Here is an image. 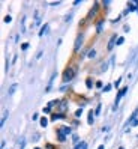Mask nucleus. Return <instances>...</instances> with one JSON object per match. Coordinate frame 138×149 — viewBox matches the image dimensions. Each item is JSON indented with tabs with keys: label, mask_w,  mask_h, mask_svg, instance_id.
Masks as SVG:
<instances>
[{
	"label": "nucleus",
	"mask_w": 138,
	"mask_h": 149,
	"mask_svg": "<svg viewBox=\"0 0 138 149\" xmlns=\"http://www.w3.org/2000/svg\"><path fill=\"white\" fill-rule=\"evenodd\" d=\"M74 77H75V68L72 66H68L65 71H63V83H69V81H72L74 80Z\"/></svg>",
	"instance_id": "obj_1"
},
{
	"label": "nucleus",
	"mask_w": 138,
	"mask_h": 149,
	"mask_svg": "<svg viewBox=\"0 0 138 149\" xmlns=\"http://www.w3.org/2000/svg\"><path fill=\"white\" fill-rule=\"evenodd\" d=\"M83 42H84V35L83 33H78L75 38V44H74V51L78 53V51L83 48Z\"/></svg>",
	"instance_id": "obj_2"
},
{
	"label": "nucleus",
	"mask_w": 138,
	"mask_h": 149,
	"mask_svg": "<svg viewBox=\"0 0 138 149\" xmlns=\"http://www.w3.org/2000/svg\"><path fill=\"white\" fill-rule=\"evenodd\" d=\"M57 110H59L60 115H65V111L68 110V101H66V100L60 101V102L57 104Z\"/></svg>",
	"instance_id": "obj_3"
},
{
	"label": "nucleus",
	"mask_w": 138,
	"mask_h": 149,
	"mask_svg": "<svg viewBox=\"0 0 138 149\" xmlns=\"http://www.w3.org/2000/svg\"><path fill=\"white\" fill-rule=\"evenodd\" d=\"M128 92V87H122L119 92H117V96H116V101H114V107H117V104L120 102V100L123 98V95Z\"/></svg>",
	"instance_id": "obj_4"
},
{
	"label": "nucleus",
	"mask_w": 138,
	"mask_h": 149,
	"mask_svg": "<svg viewBox=\"0 0 138 149\" xmlns=\"http://www.w3.org/2000/svg\"><path fill=\"white\" fill-rule=\"evenodd\" d=\"M117 42V38H116V35H111L110 36V41H108V45H107V48L108 50H113V47H114V44Z\"/></svg>",
	"instance_id": "obj_5"
},
{
	"label": "nucleus",
	"mask_w": 138,
	"mask_h": 149,
	"mask_svg": "<svg viewBox=\"0 0 138 149\" xmlns=\"http://www.w3.org/2000/svg\"><path fill=\"white\" fill-rule=\"evenodd\" d=\"M59 130L62 131L63 134H66V136H69V134H72V128H71V127H60Z\"/></svg>",
	"instance_id": "obj_6"
},
{
	"label": "nucleus",
	"mask_w": 138,
	"mask_h": 149,
	"mask_svg": "<svg viewBox=\"0 0 138 149\" xmlns=\"http://www.w3.org/2000/svg\"><path fill=\"white\" fill-rule=\"evenodd\" d=\"M57 140H59V142H65V140H66V134H63L60 130H57Z\"/></svg>",
	"instance_id": "obj_7"
},
{
	"label": "nucleus",
	"mask_w": 138,
	"mask_h": 149,
	"mask_svg": "<svg viewBox=\"0 0 138 149\" xmlns=\"http://www.w3.org/2000/svg\"><path fill=\"white\" fill-rule=\"evenodd\" d=\"M96 11H98V5H93L92 9H90V12H89V15H87V18H92L93 15H96Z\"/></svg>",
	"instance_id": "obj_8"
},
{
	"label": "nucleus",
	"mask_w": 138,
	"mask_h": 149,
	"mask_svg": "<svg viewBox=\"0 0 138 149\" xmlns=\"http://www.w3.org/2000/svg\"><path fill=\"white\" fill-rule=\"evenodd\" d=\"M65 115H60V113H54V115H51V120H57V119H63Z\"/></svg>",
	"instance_id": "obj_9"
},
{
	"label": "nucleus",
	"mask_w": 138,
	"mask_h": 149,
	"mask_svg": "<svg viewBox=\"0 0 138 149\" xmlns=\"http://www.w3.org/2000/svg\"><path fill=\"white\" fill-rule=\"evenodd\" d=\"M48 30V24H44V26H42V27H41V30H39V36H44V33Z\"/></svg>",
	"instance_id": "obj_10"
},
{
	"label": "nucleus",
	"mask_w": 138,
	"mask_h": 149,
	"mask_svg": "<svg viewBox=\"0 0 138 149\" xmlns=\"http://www.w3.org/2000/svg\"><path fill=\"white\" fill-rule=\"evenodd\" d=\"M39 124H41V127H42V128H47V125H48V119H47V118H42Z\"/></svg>",
	"instance_id": "obj_11"
},
{
	"label": "nucleus",
	"mask_w": 138,
	"mask_h": 149,
	"mask_svg": "<svg viewBox=\"0 0 138 149\" xmlns=\"http://www.w3.org/2000/svg\"><path fill=\"white\" fill-rule=\"evenodd\" d=\"M93 115H95V111L90 110V111H89V119H87V122H89L90 125H93Z\"/></svg>",
	"instance_id": "obj_12"
},
{
	"label": "nucleus",
	"mask_w": 138,
	"mask_h": 149,
	"mask_svg": "<svg viewBox=\"0 0 138 149\" xmlns=\"http://www.w3.org/2000/svg\"><path fill=\"white\" fill-rule=\"evenodd\" d=\"M86 86H87V89H92V87H93V80H92L90 77L86 80Z\"/></svg>",
	"instance_id": "obj_13"
},
{
	"label": "nucleus",
	"mask_w": 138,
	"mask_h": 149,
	"mask_svg": "<svg viewBox=\"0 0 138 149\" xmlns=\"http://www.w3.org/2000/svg\"><path fill=\"white\" fill-rule=\"evenodd\" d=\"M15 91H17V84H12V86L9 87V91H8V93H9V96H12Z\"/></svg>",
	"instance_id": "obj_14"
},
{
	"label": "nucleus",
	"mask_w": 138,
	"mask_h": 149,
	"mask_svg": "<svg viewBox=\"0 0 138 149\" xmlns=\"http://www.w3.org/2000/svg\"><path fill=\"white\" fill-rule=\"evenodd\" d=\"M102 24H104V20H101V21L96 23V32H98V33L102 30Z\"/></svg>",
	"instance_id": "obj_15"
},
{
	"label": "nucleus",
	"mask_w": 138,
	"mask_h": 149,
	"mask_svg": "<svg viewBox=\"0 0 138 149\" xmlns=\"http://www.w3.org/2000/svg\"><path fill=\"white\" fill-rule=\"evenodd\" d=\"M8 115H9V113H8V111H5V113H3V118H2V122H0V125H2V127L5 125V122H6V119H8Z\"/></svg>",
	"instance_id": "obj_16"
},
{
	"label": "nucleus",
	"mask_w": 138,
	"mask_h": 149,
	"mask_svg": "<svg viewBox=\"0 0 138 149\" xmlns=\"http://www.w3.org/2000/svg\"><path fill=\"white\" fill-rule=\"evenodd\" d=\"M120 83H122V77H119L117 80L114 81V84H113V86L116 87V89H119V86H120Z\"/></svg>",
	"instance_id": "obj_17"
},
{
	"label": "nucleus",
	"mask_w": 138,
	"mask_h": 149,
	"mask_svg": "<svg viewBox=\"0 0 138 149\" xmlns=\"http://www.w3.org/2000/svg\"><path fill=\"white\" fill-rule=\"evenodd\" d=\"M123 42H125V38H123V36H120V38H117V42H116V45L119 47V45H122Z\"/></svg>",
	"instance_id": "obj_18"
},
{
	"label": "nucleus",
	"mask_w": 138,
	"mask_h": 149,
	"mask_svg": "<svg viewBox=\"0 0 138 149\" xmlns=\"http://www.w3.org/2000/svg\"><path fill=\"white\" fill-rule=\"evenodd\" d=\"M71 20H72V12H69V14L65 17V23H69Z\"/></svg>",
	"instance_id": "obj_19"
},
{
	"label": "nucleus",
	"mask_w": 138,
	"mask_h": 149,
	"mask_svg": "<svg viewBox=\"0 0 138 149\" xmlns=\"http://www.w3.org/2000/svg\"><path fill=\"white\" fill-rule=\"evenodd\" d=\"M95 56H96V50H90L89 51V59H93Z\"/></svg>",
	"instance_id": "obj_20"
},
{
	"label": "nucleus",
	"mask_w": 138,
	"mask_h": 149,
	"mask_svg": "<svg viewBox=\"0 0 138 149\" xmlns=\"http://www.w3.org/2000/svg\"><path fill=\"white\" fill-rule=\"evenodd\" d=\"M3 21H5V23H11V21H12V17H11V15H6L5 18H3Z\"/></svg>",
	"instance_id": "obj_21"
},
{
	"label": "nucleus",
	"mask_w": 138,
	"mask_h": 149,
	"mask_svg": "<svg viewBox=\"0 0 138 149\" xmlns=\"http://www.w3.org/2000/svg\"><path fill=\"white\" fill-rule=\"evenodd\" d=\"M111 87H113L111 84H107V86H104V89H102V91H104V92H110V91H111Z\"/></svg>",
	"instance_id": "obj_22"
},
{
	"label": "nucleus",
	"mask_w": 138,
	"mask_h": 149,
	"mask_svg": "<svg viewBox=\"0 0 138 149\" xmlns=\"http://www.w3.org/2000/svg\"><path fill=\"white\" fill-rule=\"evenodd\" d=\"M42 111H44V113H47V115H48V113H51V107H48V106H45L44 109H42Z\"/></svg>",
	"instance_id": "obj_23"
},
{
	"label": "nucleus",
	"mask_w": 138,
	"mask_h": 149,
	"mask_svg": "<svg viewBox=\"0 0 138 149\" xmlns=\"http://www.w3.org/2000/svg\"><path fill=\"white\" fill-rule=\"evenodd\" d=\"M107 68H108V62H104V65H102V68H101V72H104Z\"/></svg>",
	"instance_id": "obj_24"
},
{
	"label": "nucleus",
	"mask_w": 138,
	"mask_h": 149,
	"mask_svg": "<svg viewBox=\"0 0 138 149\" xmlns=\"http://www.w3.org/2000/svg\"><path fill=\"white\" fill-rule=\"evenodd\" d=\"M81 113H83V109H78V110L75 111V116H77V118H80V116H81Z\"/></svg>",
	"instance_id": "obj_25"
},
{
	"label": "nucleus",
	"mask_w": 138,
	"mask_h": 149,
	"mask_svg": "<svg viewBox=\"0 0 138 149\" xmlns=\"http://www.w3.org/2000/svg\"><path fill=\"white\" fill-rule=\"evenodd\" d=\"M21 48H23V50H27V48H29V42H24V44H21Z\"/></svg>",
	"instance_id": "obj_26"
},
{
	"label": "nucleus",
	"mask_w": 138,
	"mask_h": 149,
	"mask_svg": "<svg viewBox=\"0 0 138 149\" xmlns=\"http://www.w3.org/2000/svg\"><path fill=\"white\" fill-rule=\"evenodd\" d=\"M96 87H98V89H104V84H102V81H96Z\"/></svg>",
	"instance_id": "obj_27"
},
{
	"label": "nucleus",
	"mask_w": 138,
	"mask_h": 149,
	"mask_svg": "<svg viewBox=\"0 0 138 149\" xmlns=\"http://www.w3.org/2000/svg\"><path fill=\"white\" fill-rule=\"evenodd\" d=\"M99 113H101V104H99V106L96 107V110H95V115H96V116L99 115Z\"/></svg>",
	"instance_id": "obj_28"
},
{
	"label": "nucleus",
	"mask_w": 138,
	"mask_h": 149,
	"mask_svg": "<svg viewBox=\"0 0 138 149\" xmlns=\"http://www.w3.org/2000/svg\"><path fill=\"white\" fill-rule=\"evenodd\" d=\"M81 145H83V142H80V143H77V145L74 146V149H81Z\"/></svg>",
	"instance_id": "obj_29"
},
{
	"label": "nucleus",
	"mask_w": 138,
	"mask_h": 149,
	"mask_svg": "<svg viewBox=\"0 0 138 149\" xmlns=\"http://www.w3.org/2000/svg\"><path fill=\"white\" fill-rule=\"evenodd\" d=\"M87 146H89L87 143H86V142H83V145H81V149H87Z\"/></svg>",
	"instance_id": "obj_30"
},
{
	"label": "nucleus",
	"mask_w": 138,
	"mask_h": 149,
	"mask_svg": "<svg viewBox=\"0 0 138 149\" xmlns=\"http://www.w3.org/2000/svg\"><path fill=\"white\" fill-rule=\"evenodd\" d=\"M62 2H54V3H50V6H57V5H60Z\"/></svg>",
	"instance_id": "obj_31"
},
{
	"label": "nucleus",
	"mask_w": 138,
	"mask_h": 149,
	"mask_svg": "<svg viewBox=\"0 0 138 149\" xmlns=\"http://www.w3.org/2000/svg\"><path fill=\"white\" fill-rule=\"evenodd\" d=\"M5 146H6V142L3 140V142H2V145H0V148H2V149H5Z\"/></svg>",
	"instance_id": "obj_32"
},
{
	"label": "nucleus",
	"mask_w": 138,
	"mask_h": 149,
	"mask_svg": "<svg viewBox=\"0 0 138 149\" xmlns=\"http://www.w3.org/2000/svg\"><path fill=\"white\" fill-rule=\"evenodd\" d=\"M45 149H54V148H53V145H48V146H47Z\"/></svg>",
	"instance_id": "obj_33"
},
{
	"label": "nucleus",
	"mask_w": 138,
	"mask_h": 149,
	"mask_svg": "<svg viewBox=\"0 0 138 149\" xmlns=\"http://www.w3.org/2000/svg\"><path fill=\"white\" fill-rule=\"evenodd\" d=\"M104 148H105V146H104V145H101V146H99L98 149H104Z\"/></svg>",
	"instance_id": "obj_34"
},
{
	"label": "nucleus",
	"mask_w": 138,
	"mask_h": 149,
	"mask_svg": "<svg viewBox=\"0 0 138 149\" xmlns=\"http://www.w3.org/2000/svg\"><path fill=\"white\" fill-rule=\"evenodd\" d=\"M119 149H125V148H123V146H120V148H119Z\"/></svg>",
	"instance_id": "obj_35"
},
{
	"label": "nucleus",
	"mask_w": 138,
	"mask_h": 149,
	"mask_svg": "<svg viewBox=\"0 0 138 149\" xmlns=\"http://www.w3.org/2000/svg\"><path fill=\"white\" fill-rule=\"evenodd\" d=\"M33 149H39V148H33Z\"/></svg>",
	"instance_id": "obj_36"
}]
</instances>
